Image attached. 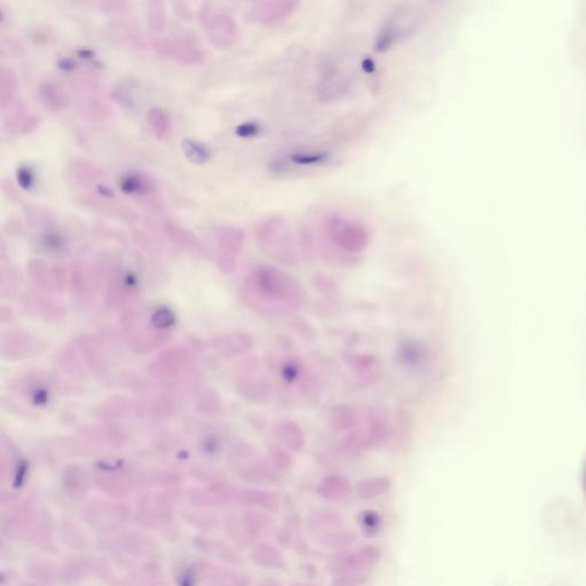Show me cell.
Returning <instances> with one entry per match:
<instances>
[{
    "label": "cell",
    "mask_w": 586,
    "mask_h": 586,
    "mask_svg": "<svg viewBox=\"0 0 586 586\" xmlns=\"http://www.w3.org/2000/svg\"><path fill=\"white\" fill-rule=\"evenodd\" d=\"M244 291L251 306L267 315L296 313L306 300V291L296 277L270 265L257 267Z\"/></svg>",
    "instance_id": "cell-1"
},
{
    "label": "cell",
    "mask_w": 586,
    "mask_h": 586,
    "mask_svg": "<svg viewBox=\"0 0 586 586\" xmlns=\"http://www.w3.org/2000/svg\"><path fill=\"white\" fill-rule=\"evenodd\" d=\"M257 238L270 257L287 266H296L303 258V235L296 234L283 217H269L257 228Z\"/></svg>",
    "instance_id": "cell-2"
},
{
    "label": "cell",
    "mask_w": 586,
    "mask_h": 586,
    "mask_svg": "<svg viewBox=\"0 0 586 586\" xmlns=\"http://www.w3.org/2000/svg\"><path fill=\"white\" fill-rule=\"evenodd\" d=\"M425 20L424 10L417 5L402 3L389 13L375 36V50L386 53L415 35Z\"/></svg>",
    "instance_id": "cell-3"
},
{
    "label": "cell",
    "mask_w": 586,
    "mask_h": 586,
    "mask_svg": "<svg viewBox=\"0 0 586 586\" xmlns=\"http://www.w3.org/2000/svg\"><path fill=\"white\" fill-rule=\"evenodd\" d=\"M324 229L331 243L345 254H361L369 245V229L363 222L352 217L330 214L326 217Z\"/></svg>",
    "instance_id": "cell-4"
},
{
    "label": "cell",
    "mask_w": 586,
    "mask_h": 586,
    "mask_svg": "<svg viewBox=\"0 0 586 586\" xmlns=\"http://www.w3.org/2000/svg\"><path fill=\"white\" fill-rule=\"evenodd\" d=\"M382 551L375 545H366L352 553L337 558L329 565L333 575L345 571H368L380 561Z\"/></svg>",
    "instance_id": "cell-5"
},
{
    "label": "cell",
    "mask_w": 586,
    "mask_h": 586,
    "mask_svg": "<svg viewBox=\"0 0 586 586\" xmlns=\"http://www.w3.org/2000/svg\"><path fill=\"white\" fill-rule=\"evenodd\" d=\"M331 154L326 150H298L287 155V159H275L269 163V171L283 175L293 168H317L328 164Z\"/></svg>",
    "instance_id": "cell-6"
},
{
    "label": "cell",
    "mask_w": 586,
    "mask_h": 586,
    "mask_svg": "<svg viewBox=\"0 0 586 586\" xmlns=\"http://www.w3.org/2000/svg\"><path fill=\"white\" fill-rule=\"evenodd\" d=\"M299 3L290 0H276V1H263L258 3L251 8L249 19L252 22L260 24H274L281 21L287 20L292 14L296 13Z\"/></svg>",
    "instance_id": "cell-7"
},
{
    "label": "cell",
    "mask_w": 586,
    "mask_h": 586,
    "mask_svg": "<svg viewBox=\"0 0 586 586\" xmlns=\"http://www.w3.org/2000/svg\"><path fill=\"white\" fill-rule=\"evenodd\" d=\"M352 491V484L348 479L340 474L328 475L321 481L317 488V492L321 497L337 503L348 499Z\"/></svg>",
    "instance_id": "cell-8"
},
{
    "label": "cell",
    "mask_w": 586,
    "mask_h": 586,
    "mask_svg": "<svg viewBox=\"0 0 586 586\" xmlns=\"http://www.w3.org/2000/svg\"><path fill=\"white\" fill-rule=\"evenodd\" d=\"M238 391L247 400L263 403L272 396V385L266 377L245 373L240 380Z\"/></svg>",
    "instance_id": "cell-9"
},
{
    "label": "cell",
    "mask_w": 586,
    "mask_h": 586,
    "mask_svg": "<svg viewBox=\"0 0 586 586\" xmlns=\"http://www.w3.org/2000/svg\"><path fill=\"white\" fill-rule=\"evenodd\" d=\"M328 423L335 432H350L359 424V415L352 405H335L328 412Z\"/></svg>",
    "instance_id": "cell-10"
},
{
    "label": "cell",
    "mask_w": 586,
    "mask_h": 586,
    "mask_svg": "<svg viewBox=\"0 0 586 586\" xmlns=\"http://www.w3.org/2000/svg\"><path fill=\"white\" fill-rule=\"evenodd\" d=\"M274 434L285 448L293 452H299L306 445V436L303 428L293 420H284L274 428Z\"/></svg>",
    "instance_id": "cell-11"
},
{
    "label": "cell",
    "mask_w": 586,
    "mask_h": 586,
    "mask_svg": "<svg viewBox=\"0 0 586 586\" xmlns=\"http://www.w3.org/2000/svg\"><path fill=\"white\" fill-rule=\"evenodd\" d=\"M357 540L356 533L346 529H335V531H326L319 533L315 537L319 547L329 551H340L348 549L355 543Z\"/></svg>",
    "instance_id": "cell-12"
},
{
    "label": "cell",
    "mask_w": 586,
    "mask_h": 586,
    "mask_svg": "<svg viewBox=\"0 0 586 586\" xmlns=\"http://www.w3.org/2000/svg\"><path fill=\"white\" fill-rule=\"evenodd\" d=\"M343 526L344 517L335 510H315L307 517V528L312 533H326L340 529Z\"/></svg>",
    "instance_id": "cell-13"
},
{
    "label": "cell",
    "mask_w": 586,
    "mask_h": 586,
    "mask_svg": "<svg viewBox=\"0 0 586 586\" xmlns=\"http://www.w3.org/2000/svg\"><path fill=\"white\" fill-rule=\"evenodd\" d=\"M368 449H380L387 443L389 438V424L382 415L373 414L368 418L364 429Z\"/></svg>",
    "instance_id": "cell-14"
},
{
    "label": "cell",
    "mask_w": 586,
    "mask_h": 586,
    "mask_svg": "<svg viewBox=\"0 0 586 586\" xmlns=\"http://www.w3.org/2000/svg\"><path fill=\"white\" fill-rule=\"evenodd\" d=\"M210 33L215 38V44L220 46H228L234 40L236 35V24L229 15H215L210 21Z\"/></svg>",
    "instance_id": "cell-15"
},
{
    "label": "cell",
    "mask_w": 586,
    "mask_h": 586,
    "mask_svg": "<svg viewBox=\"0 0 586 586\" xmlns=\"http://www.w3.org/2000/svg\"><path fill=\"white\" fill-rule=\"evenodd\" d=\"M427 348L417 340H405L396 352V357L401 364L405 366H419L425 362L427 357Z\"/></svg>",
    "instance_id": "cell-16"
},
{
    "label": "cell",
    "mask_w": 586,
    "mask_h": 586,
    "mask_svg": "<svg viewBox=\"0 0 586 586\" xmlns=\"http://www.w3.org/2000/svg\"><path fill=\"white\" fill-rule=\"evenodd\" d=\"M243 477L252 483L273 484L278 481V472L268 461L258 459L244 471Z\"/></svg>",
    "instance_id": "cell-17"
},
{
    "label": "cell",
    "mask_w": 586,
    "mask_h": 586,
    "mask_svg": "<svg viewBox=\"0 0 586 586\" xmlns=\"http://www.w3.org/2000/svg\"><path fill=\"white\" fill-rule=\"evenodd\" d=\"M252 557L258 566L266 569H284L287 567V561L282 552L276 547L267 544L258 547Z\"/></svg>",
    "instance_id": "cell-18"
},
{
    "label": "cell",
    "mask_w": 586,
    "mask_h": 586,
    "mask_svg": "<svg viewBox=\"0 0 586 586\" xmlns=\"http://www.w3.org/2000/svg\"><path fill=\"white\" fill-rule=\"evenodd\" d=\"M252 346H254V340L251 337L244 335V333H236V335L222 337V338H219V343L217 344V349L228 357L243 354V353L250 350Z\"/></svg>",
    "instance_id": "cell-19"
},
{
    "label": "cell",
    "mask_w": 586,
    "mask_h": 586,
    "mask_svg": "<svg viewBox=\"0 0 586 586\" xmlns=\"http://www.w3.org/2000/svg\"><path fill=\"white\" fill-rule=\"evenodd\" d=\"M392 487V482L387 478H368L355 484V494L361 499H371L385 494Z\"/></svg>",
    "instance_id": "cell-20"
},
{
    "label": "cell",
    "mask_w": 586,
    "mask_h": 586,
    "mask_svg": "<svg viewBox=\"0 0 586 586\" xmlns=\"http://www.w3.org/2000/svg\"><path fill=\"white\" fill-rule=\"evenodd\" d=\"M39 98L42 103L48 108L57 110L66 103V93L56 82H44L39 87Z\"/></svg>",
    "instance_id": "cell-21"
},
{
    "label": "cell",
    "mask_w": 586,
    "mask_h": 586,
    "mask_svg": "<svg viewBox=\"0 0 586 586\" xmlns=\"http://www.w3.org/2000/svg\"><path fill=\"white\" fill-rule=\"evenodd\" d=\"M119 188L125 195L141 196L148 193L150 184L145 175L138 172H127L119 179Z\"/></svg>",
    "instance_id": "cell-22"
},
{
    "label": "cell",
    "mask_w": 586,
    "mask_h": 586,
    "mask_svg": "<svg viewBox=\"0 0 586 586\" xmlns=\"http://www.w3.org/2000/svg\"><path fill=\"white\" fill-rule=\"evenodd\" d=\"M145 121L157 138H165L171 130V118L168 112H165V109L161 107H152L149 109L145 115Z\"/></svg>",
    "instance_id": "cell-23"
},
{
    "label": "cell",
    "mask_w": 586,
    "mask_h": 586,
    "mask_svg": "<svg viewBox=\"0 0 586 586\" xmlns=\"http://www.w3.org/2000/svg\"><path fill=\"white\" fill-rule=\"evenodd\" d=\"M182 152L186 159L193 164H205L211 159V150L203 142L195 139H184L181 141Z\"/></svg>",
    "instance_id": "cell-24"
},
{
    "label": "cell",
    "mask_w": 586,
    "mask_h": 586,
    "mask_svg": "<svg viewBox=\"0 0 586 586\" xmlns=\"http://www.w3.org/2000/svg\"><path fill=\"white\" fill-rule=\"evenodd\" d=\"M314 290L322 294L323 298H339L340 285L333 277L328 274L317 272L313 274L310 280Z\"/></svg>",
    "instance_id": "cell-25"
},
{
    "label": "cell",
    "mask_w": 586,
    "mask_h": 586,
    "mask_svg": "<svg viewBox=\"0 0 586 586\" xmlns=\"http://www.w3.org/2000/svg\"><path fill=\"white\" fill-rule=\"evenodd\" d=\"M344 359L346 362L347 366L359 373V375H366V373L373 371V366L377 363L375 356L371 354H362V353H357V354H346L344 356Z\"/></svg>",
    "instance_id": "cell-26"
},
{
    "label": "cell",
    "mask_w": 586,
    "mask_h": 586,
    "mask_svg": "<svg viewBox=\"0 0 586 586\" xmlns=\"http://www.w3.org/2000/svg\"><path fill=\"white\" fill-rule=\"evenodd\" d=\"M247 501L252 503V504H257L258 506L263 507L268 512H277L280 508V501L276 495L269 491L265 490H249L245 494Z\"/></svg>",
    "instance_id": "cell-27"
},
{
    "label": "cell",
    "mask_w": 586,
    "mask_h": 586,
    "mask_svg": "<svg viewBox=\"0 0 586 586\" xmlns=\"http://www.w3.org/2000/svg\"><path fill=\"white\" fill-rule=\"evenodd\" d=\"M219 240L231 252H238L244 242V233L234 227H224L219 231Z\"/></svg>",
    "instance_id": "cell-28"
},
{
    "label": "cell",
    "mask_w": 586,
    "mask_h": 586,
    "mask_svg": "<svg viewBox=\"0 0 586 586\" xmlns=\"http://www.w3.org/2000/svg\"><path fill=\"white\" fill-rule=\"evenodd\" d=\"M296 382L299 385L300 392L303 393L306 398L317 399L320 396V380L317 378V375L312 371L305 370L303 373H300L299 378Z\"/></svg>",
    "instance_id": "cell-29"
},
{
    "label": "cell",
    "mask_w": 586,
    "mask_h": 586,
    "mask_svg": "<svg viewBox=\"0 0 586 586\" xmlns=\"http://www.w3.org/2000/svg\"><path fill=\"white\" fill-rule=\"evenodd\" d=\"M39 245L44 250L52 254H60L66 250V240L60 231H44L39 236Z\"/></svg>",
    "instance_id": "cell-30"
},
{
    "label": "cell",
    "mask_w": 586,
    "mask_h": 586,
    "mask_svg": "<svg viewBox=\"0 0 586 586\" xmlns=\"http://www.w3.org/2000/svg\"><path fill=\"white\" fill-rule=\"evenodd\" d=\"M368 571H345L333 575L331 586H362L369 578Z\"/></svg>",
    "instance_id": "cell-31"
},
{
    "label": "cell",
    "mask_w": 586,
    "mask_h": 586,
    "mask_svg": "<svg viewBox=\"0 0 586 586\" xmlns=\"http://www.w3.org/2000/svg\"><path fill=\"white\" fill-rule=\"evenodd\" d=\"M343 445L350 454H361L369 450L364 431H350L343 438Z\"/></svg>",
    "instance_id": "cell-32"
},
{
    "label": "cell",
    "mask_w": 586,
    "mask_h": 586,
    "mask_svg": "<svg viewBox=\"0 0 586 586\" xmlns=\"http://www.w3.org/2000/svg\"><path fill=\"white\" fill-rule=\"evenodd\" d=\"M359 524L366 536H375L382 526V517L377 510H363L359 514Z\"/></svg>",
    "instance_id": "cell-33"
},
{
    "label": "cell",
    "mask_w": 586,
    "mask_h": 586,
    "mask_svg": "<svg viewBox=\"0 0 586 586\" xmlns=\"http://www.w3.org/2000/svg\"><path fill=\"white\" fill-rule=\"evenodd\" d=\"M270 461L278 473L290 471L293 465V458L289 450L278 447L270 450Z\"/></svg>",
    "instance_id": "cell-34"
},
{
    "label": "cell",
    "mask_w": 586,
    "mask_h": 586,
    "mask_svg": "<svg viewBox=\"0 0 586 586\" xmlns=\"http://www.w3.org/2000/svg\"><path fill=\"white\" fill-rule=\"evenodd\" d=\"M291 328L293 331L299 335L301 339L305 340L307 343H313L315 338H317V331L313 326H310V322L303 320L301 317H294L291 321Z\"/></svg>",
    "instance_id": "cell-35"
},
{
    "label": "cell",
    "mask_w": 586,
    "mask_h": 586,
    "mask_svg": "<svg viewBox=\"0 0 586 586\" xmlns=\"http://www.w3.org/2000/svg\"><path fill=\"white\" fill-rule=\"evenodd\" d=\"M17 181L22 189L30 190L36 185V172L33 166L21 164L17 168Z\"/></svg>",
    "instance_id": "cell-36"
},
{
    "label": "cell",
    "mask_w": 586,
    "mask_h": 586,
    "mask_svg": "<svg viewBox=\"0 0 586 586\" xmlns=\"http://www.w3.org/2000/svg\"><path fill=\"white\" fill-rule=\"evenodd\" d=\"M272 524V519L266 514L254 513L249 514L247 520V526L254 533H260L269 527Z\"/></svg>",
    "instance_id": "cell-37"
},
{
    "label": "cell",
    "mask_w": 586,
    "mask_h": 586,
    "mask_svg": "<svg viewBox=\"0 0 586 586\" xmlns=\"http://www.w3.org/2000/svg\"><path fill=\"white\" fill-rule=\"evenodd\" d=\"M261 133V125L256 121L244 122L235 129V134L240 139H254Z\"/></svg>",
    "instance_id": "cell-38"
},
{
    "label": "cell",
    "mask_w": 586,
    "mask_h": 586,
    "mask_svg": "<svg viewBox=\"0 0 586 586\" xmlns=\"http://www.w3.org/2000/svg\"><path fill=\"white\" fill-rule=\"evenodd\" d=\"M281 371H282V375L285 379V382H296L299 378L300 373H300L299 366L292 362L284 364Z\"/></svg>",
    "instance_id": "cell-39"
},
{
    "label": "cell",
    "mask_w": 586,
    "mask_h": 586,
    "mask_svg": "<svg viewBox=\"0 0 586 586\" xmlns=\"http://www.w3.org/2000/svg\"><path fill=\"white\" fill-rule=\"evenodd\" d=\"M276 540L277 543L280 544L281 547H284V549L290 547L292 545L293 540H294L292 531L289 527L281 528L277 531Z\"/></svg>",
    "instance_id": "cell-40"
},
{
    "label": "cell",
    "mask_w": 586,
    "mask_h": 586,
    "mask_svg": "<svg viewBox=\"0 0 586 586\" xmlns=\"http://www.w3.org/2000/svg\"><path fill=\"white\" fill-rule=\"evenodd\" d=\"M57 66H59L60 69L63 70V71L69 73V71H73V70L76 69L77 63L71 57H61L57 61Z\"/></svg>",
    "instance_id": "cell-41"
},
{
    "label": "cell",
    "mask_w": 586,
    "mask_h": 586,
    "mask_svg": "<svg viewBox=\"0 0 586 586\" xmlns=\"http://www.w3.org/2000/svg\"><path fill=\"white\" fill-rule=\"evenodd\" d=\"M78 54H80V57L85 60H92L96 62V54L93 51L89 50V48H80L78 51Z\"/></svg>",
    "instance_id": "cell-42"
},
{
    "label": "cell",
    "mask_w": 586,
    "mask_h": 586,
    "mask_svg": "<svg viewBox=\"0 0 586 586\" xmlns=\"http://www.w3.org/2000/svg\"><path fill=\"white\" fill-rule=\"evenodd\" d=\"M363 69L366 70V73H373V70H375V64H373V61L370 59H366L363 61L362 63Z\"/></svg>",
    "instance_id": "cell-43"
},
{
    "label": "cell",
    "mask_w": 586,
    "mask_h": 586,
    "mask_svg": "<svg viewBox=\"0 0 586 586\" xmlns=\"http://www.w3.org/2000/svg\"><path fill=\"white\" fill-rule=\"evenodd\" d=\"M260 586H282L277 580H265Z\"/></svg>",
    "instance_id": "cell-44"
},
{
    "label": "cell",
    "mask_w": 586,
    "mask_h": 586,
    "mask_svg": "<svg viewBox=\"0 0 586 586\" xmlns=\"http://www.w3.org/2000/svg\"><path fill=\"white\" fill-rule=\"evenodd\" d=\"M291 586H315V585H312V584H293V585H291Z\"/></svg>",
    "instance_id": "cell-45"
},
{
    "label": "cell",
    "mask_w": 586,
    "mask_h": 586,
    "mask_svg": "<svg viewBox=\"0 0 586 586\" xmlns=\"http://www.w3.org/2000/svg\"><path fill=\"white\" fill-rule=\"evenodd\" d=\"M584 489H585V494H586V470H585V475H584Z\"/></svg>",
    "instance_id": "cell-46"
}]
</instances>
